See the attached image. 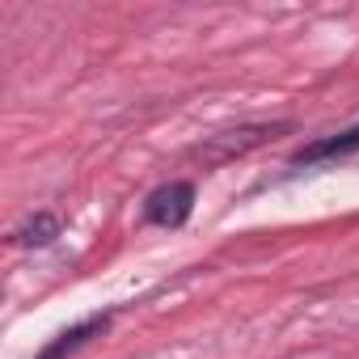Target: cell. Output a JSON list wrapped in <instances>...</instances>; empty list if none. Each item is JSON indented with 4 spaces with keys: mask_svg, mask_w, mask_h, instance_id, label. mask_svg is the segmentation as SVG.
I'll return each instance as SVG.
<instances>
[{
    "mask_svg": "<svg viewBox=\"0 0 359 359\" xmlns=\"http://www.w3.org/2000/svg\"><path fill=\"white\" fill-rule=\"evenodd\" d=\"M283 131H287V123H241V127H229V131H220V135H208L203 144H195L191 156L203 161V165H229V161H237V156H245V152L271 144V140L283 135Z\"/></svg>",
    "mask_w": 359,
    "mask_h": 359,
    "instance_id": "obj_1",
    "label": "cell"
},
{
    "mask_svg": "<svg viewBox=\"0 0 359 359\" xmlns=\"http://www.w3.org/2000/svg\"><path fill=\"white\" fill-rule=\"evenodd\" d=\"M355 148H359V127L300 148V152H296V165H317V161H330V156H346V152H355Z\"/></svg>",
    "mask_w": 359,
    "mask_h": 359,
    "instance_id": "obj_5",
    "label": "cell"
},
{
    "mask_svg": "<svg viewBox=\"0 0 359 359\" xmlns=\"http://www.w3.org/2000/svg\"><path fill=\"white\" fill-rule=\"evenodd\" d=\"M106 325H110V317H106V313H97V317H85V321H76L72 330L55 334V338H51V342L39 351V359H68V355H72V351H81V346H85L93 334H102Z\"/></svg>",
    "mask_w": 359,
    "mask_h": 359,
    "instance_id": "obj_3",
    "label": "cell"
},
{
    "mask_svg": "<svg viewBox=\"0 0 359 359\" xmlns=\"http://www.w3.org/2000/svg\"><path fill=\"white\" fill-rule=\"evenodd\" d=\"M191 208H195V187L191 182H169V187H161V191L148 195L144 216H148V224L177 229V224H187Z\"/></svg>",
    "mask_w": 359,
    "mask_h": 359,
    "instance_id": "obj_2",
    "label": "cell"
},
{
    "mask_svg": "<svg viewBox=\"0 0 359 359\" xmlns=\"http://www.w3.org/2000/svg\"><path fill=\"white\" fill-rule=\"evenodd\" d=\"M60 229H64V224H60L55 212H34V216L13 233V241H18L22 250H43V245H51V241L60 237Z\"/></svg>",
    "mask_w": 359,
    "mask_h": 359,
    "instance_id": "obj_4",
    "label": "cell"
}]
</instances>
